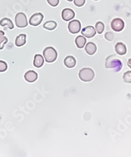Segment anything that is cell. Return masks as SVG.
Returning a JSON list of instances; mask_svg holds the SVG:
<instances>
[{
    "label": "cell",
    "mask_w": 131,
    "mask_h": 157,
    "mask_svg": "<svg viewBox=\"0 0 131 157\" xmlns=\"http://www.w3.org/2000/svg\"><path fill=\"white\" fill-rule=\"evenodd\" d=\"M105 67L106 68L114 69V72H119L123 68V64L116 55H113L107 57L106 59Z\"/></svg>",
    "instance_id": "cell-1"
},
{
    "label": "cell",
    "mask_w": 131,
    "mask_h": 157,
    "mask_svg": "<svg viewBox=\"0 0 131 157\" xmlns=\"http://www.w3.org/2000/svg\"><path fill=\"white\" fill-rule=\"evenodd\" d=\"M79 77L83 82H88L92 81L95 78V72L92 68H83L79 72Z\"/></svg>",
    "instance_id": "cell-2"
},
{
    "label": "cell",
    "mask_w": 131,
    "mask_h": 157,
    "mask_svg": "<svg viewBox=\"0 0 131 157\" xmlns=\"http://www.w3.org/2000/svg\"><path fill=\"white\" fill-rule=\"evenodd\" d=\"M43 57L47 63H51L54 62L57 59V52L53 47L46 48L43 52Z\"/></svg>",
    "instance_id": "cell-3"
},
{
    "label": "cell",
    "mask_w": 131,
    "mask_h": 157,
    "mask_svg": "<svg viewBox=\"0 0 131 157\" xmlns=\"http://www.w3.org/2000/svg\"><path fill=\"white\" fill-rule=\"evenodd\" d=\"M15 24L18 28H25L28 25V22L27 21L26 15L24 13H18L15 16Z\"/></svg>",
    "instance_id": "cell-4"
},
{
    "label": "cell",
    "mask_w": 131,
    "mask_h": 157,
    "mask_svg": "<svg viewBox=\"0 0 131 157\" xmlns=\"http://www.w3.org/2000/svg\"><path fill=\"white\" fill-rule=\"evenodd\" d=\"M111 28L114 32H119L122 31L125 28V22L120 18H115L111 22Z\"/></svg>",
    "instance_id": "cell-5"
},
{
    "label": "cell",
    "mask_w": 131,
    "mask_h": 157,
    "mask_svg": "<svg viewBox=\"0 0 131 157\" xmlns=\"http://www.w3.org/2000/svg\"><path fill=\"white\" fill-rule=\"evenodd\" d=\"M68 30L70 33L72 34H77L80 32L81 29V22L78 20L71 21L68 24Z\"/></svg>",
    "instance_id": "cell-6"
},
{
    "label": "cell",
    "mask_w": 131,
    "mask_h": 157,
    "mask_svg": "<svg viewBox=\"0 0 131 157\" xmlns=\"http://www.w3.org/2000/svg\"><path fill=\"white\" fill-rule=\"evenodd\" d=\"M44 16L43 15V14L41 13H34V15H32L29 20V24L31 26H39L42 21L43 19Z\"/></svg>",
    "instance_id": "cell-7"
},
{
    "label": "cell",
    "mask_w": 131,
    "mask_h": 157,
    "mask_svg": "<svg viewBox=\"0 0 131 157\" xmlns=\"http://www.w3.org/2000/svg\"><path fill=\"white\" fill-rule=\"evenodd\" d=\"M81 32L82 36H85V38H91L92 37H94L96 34L95 29L92 26H88L85 27L82 29Z\"/></svg>",
    "instance_id": "cell-8"
},
{
    "label": "cell",
    "mask_w": 131,
    "mask_h": 157,
    "mask_svg": "<svg viewBox=\"0 0 131 157\" xmlns=\"http://www.w3.org/2000/svg\"><path fill=\"white\" fill-rule=\"evenodd\" d=\"M75 12L72 9L66 8L63 9L62 12V18L64 21H69L74 18L75 17Z\"/></svg>",
    "instance_id": "cell-9"
},
{
    "label": "cell",
    "mask_w": 131,
    "mask_h": 157,
    "mask_svg": "<svg viewBox=\"0 0 131 157\" xmlns=\"http://www.w3.org/2000/svg\"><path fill=\"white\" fill-rule=\"evenodd\" d=\"M38 75L36 72L34 71H29L25 73L24 75V79L26 81L30 83L34 82L37 80Z\"/></svg>",
    "instance_id": "cell-10"
},
{
    "label": "cell",
    "mask_w": 131,
    "mask_h": 157,
    "mask_svg": "<svg viewBox=\"0 0 131 157\" xmlns=\"http://www.w3.org/2000/svg\"><path fill=\"white\" fill-rule=\"evenodd\" d=\"M115 52L119 55H124L127 53V47L122 42L117 43L115 46Z\"/></svg>",
    "instance_id": "cell-11"
},
{
    "label": "cell",
    "mask_w": 131,
    "mask_h": 157,
    "mask_svg": "<svg viewBox=\"0 0 131 157\" xmlns=\"http://www.w3.org/2000/svg\"><path fill=\"white\" fill-rule=\"evenodd\" d=\"M64 65L68 68H72L76 65V59L73 56H68L64 60Z\"/></svg>",
    "instance_id": "cell-12"
},
{
    "label": "cell",
    "mask_w": 131,
    "mask_h": 157,
    "mask_svg": "<svg viewBox=\"0 0 131 157\" xmlns=\"http://www.w3.org/2000/svg\"><path fill=\"white\" fill-rule=\"evenodd\" d=\"M85 49L86 53L88 55H94L96 52L97 47H96V45L95 44H94L93 42H91V41H90V42H88L86 44Z\"/></svg>",
    "instance_id": "cell-13"
},
{
    "label": "cell",
    "mask_w": 131,
    "mask_h": 157,
    "mask_svg": "<svg viewBox=\"0 0 131 157\" xmlns=\"http://www.w3.org/2000/svg\"><path fill=\"white\" fill-rule=\"evenodd\" d=\"M44 64V58L40 54H36L34 56V66L36 68H40Z\"/></svg>",
    "instance_id": "cell-14"
},
{
    "label": "cell",
    "mask_w": 131,
    "mask_h": 157,
    "mask_svg": "<svg viewBox=\"0 0 131 157\" xmlns=\"http://www.w3.org/2000/svg\"><path fill=\"white\" fill-rule=\"evenodd\" d=\"M75 43H76V46L79 49H82L86 45V38L83 36H78L75 40Z\"/></svg>",
    "instance_id": "cell-15"
},
{
    "label": "cell",
    "mask_w": 131,
    "mask_h": 157,
    "mask_svg": "<svg viewBox=\"0 0 131 157\" xmlns=\"http://www.w3.org/2000/svg\"><path fill=\"white\" fill-rule=\"evenodd\" d=\"M26 35L24 34H21L17 36L15 39V45L17 47H22L26 44Z\"/></svg>",
    "instance_id": "cell-16"
},
{
    "label": "cell",
    "mask_w": 131,
    "mask_h": 157,
    "mask_svg": "<svg viewBox=\"0 0 131 157\" xmlns=\"http://www.w3.org/2000/svg\"><path fill=\"white\" fill-rule=\"evenodd\" d=\"M0 25L2 26H7L10 30H13L14 29L13 22H12V21L10 19V18H2V19L0 21Z\"/></svg>",
    "instance_id": "cell-17"
},
{
    "label": "cell",
    "mask_w": 131,
    "mask_h": 157,
    "mask_svg": "<svg viewBox=\"0 0 131 157\" xmlns=\"http://www.w3.org/2000/svg\"><path fill=\"white\" fill-rule=\"evenodd\" d=\"M43 27L46 30H53L57 27V23L54 21H49L44 23Z\"/></svg>",
    "instance_id": "cell-18"
},
{
    "label": "cell",
    "mask_w": 131,
    "mask_h": 157,
    "mask_svg": "<svg viewBox=\"0 0 131 157\" xmlns=\"http://www.w3.org/2000/svg\"><path fill=\"white\" fill-rule=\"evenodd\" d=\"M105 29V26H104V24L101 21H98L96 23L95 25V30L96 31V32L98 34H102L103 32H104Z\"/></svg>",
    "instance_id": "cell-19"
},
{
    "label": "cell",
    "mask_w": 131,
    "mask_h": 157,
    "mask_svg": "<svg viewBox=\"0 0 131 157\" xmlns=\"http://www.w3.org/2000/svg\"><path fill=\"white\" fill-rule=\"evenodd\" d=\"M123 79L125 83L131 84V71H127L124 73L123 76Z\"/></svg>",
    "instance_id": "cell-20"
},
{
    "label": "cell",
    "mask_w": 131,
    "mask_h": 157,
    "mask_svg": "<svg viewBox=\"0 0 131 157\" xmlns=\"http://www.w3.org/2000/svg\"><path fill=\"white\" fill-rule=\"evenodd\" d=\"M8 42V39L7 37L4 36L0 38V50H2L4 48V46Z\"/></svg>",
    "instance_id": "cell-21"
},
{
    "label": "cell",
    "mask_w": 131,
    "mask_h": 157,
    "mask_svg": "<svg viewBox=\"0 0 131 157\" xmlns=\"http://www.w3.org/2000/svg\"><path fill=\"white\" fill-rule=\"evenodd\" d=\"M104 37L106 40L111 41L114 40V34L111 32H107L105 34Z\"/></svg>",
    "instance_id": "cell-22"
},
{
    "label": "cell",
    "mask_w": 131,
    "mask_h": 157,
    "mask_svg": "<svg viewBox=\"0 0 131 157\" xmlns=\"http://www.w3.org/2000/svg\"><path fill=\"white\" fill-rule=\"evenodd\" d=\"M8 68L7 64L6 62L3 61H0V72H3L7 71V69Z\"/></svg>",
    "instance_id": "cell-23"
},
{
    "label": "cell",
    "mask_w": 131,
    "mask_h": 157,
    "mask_svg": "<svg viewBox=\"0 0 131 157\" xmlns=\"http://www.w3.org/2000/svg\"><path fill=\"white\" fill-rule=\"evenodd\" d=\"M74 5L77 7H82L85 3V0H73Z\"/></svg>",
    "instance_id": "cell-24"
},
{
    "label": "cell",
    "mask_w": 131,
    "mask_h": 157,
    "mask_svg": "<svg viewBox=\"0 0 131 157\" xmlns=\"http://www.w3.org/2000/svg\"><path fill=\"white\" fill-rule=\"evenodd\" d=\"M47 1L51 6L57 7L59 3L60 0H47Z\"/></svg>",
    "instance_id": "cell-25"
},
{
    "label": "cell",
    "mask_w": 131,
    "mask_h": 157,
    "mask_svg": "<svg viewBox=\"0 0 131 157\" xmlns=\"http://www.w3.org/2000/svg\"><path fill=\"white\" fill-rule=\"evenodd\" d=\"M127 66H128L130 68H131V58H130V59L128 60V61H127Z\"/></svg>",
    "instance_id": "cell-26"
},
{
    "label": "cell",
    "mask_w": 131,
    "mask_h": 157,
    "mask_svg": "<svg viewBox=\"0 0 131 157\" xmlns=\"http://www.w3.org/2000/svg\"><path fill=\"white\" fill-rule=\"evenodd\" d=\"M4 35H5V32L2 30H0V38H1V37H2V36H3Z\"/></svg>",
    "instance_id": "cell-27"
},
{
    "label": "cell",
    "mask_w": 131,
    "mask_h": 157,
    "mask_svg": "<svg viewBox=\"0 0 131 157\" xmlns=\"http://www.w3.org/2000/svg\"><path fill=\"white\" fill-rule=\"evenodd\" d=\"M67 1H68V2H71L73 1V0H67Z\"/></svg>",
    "instance_id": "cell-28"
},
{
    "label": "cell",
    "mask_w": 131,
    "mask_h": 157,
    "mask_svg": "<svg viewBox=\"0 0 131 157\" xmlns=\"http://www.w3.org/2000/svg\"><path fill=\"white\" fill-rule=\"evenodd\" d=\"M93 1H98V0H93Z\"/></svg>",
    "instance_id": "cell-29"
}]
</instances>
